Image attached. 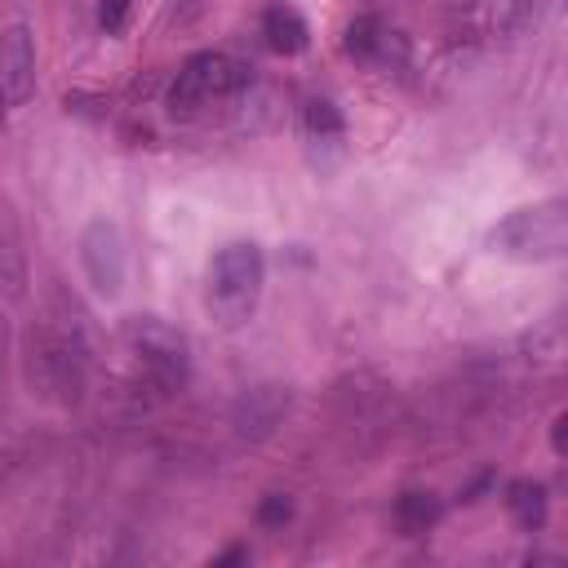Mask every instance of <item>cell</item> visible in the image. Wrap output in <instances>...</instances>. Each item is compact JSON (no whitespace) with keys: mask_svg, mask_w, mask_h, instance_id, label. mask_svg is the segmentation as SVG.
<instances>
[{"mask_svg":"<svg viewBox=\"0 0 568 568\" xmlns=\"http://www.w3.org/2000/svg\"><path fill=\"white\" fill-rule=\"evenodd\" d=\"M89 368H93V342H89V320L84 306L67 288H49L40 320L27 333V386L31 395L49 404H80L89 390Z\"/></svg>","mask_w":568,"mask_h":568,"instance_id":"obj_1","label":"cell"},{"mask_svg":"<svg viewBox=\"0 0 568 568\" xmlns=\"http://www.w3.org/2000/svg\"><path fill=\"white\" fill-rule=\"evenodd\" d=\"M266 284V257L253 240H231L217 248L213 266H209V315L222 328H240L248 324V315L257 311Z\"/></svg>","mask_w":568,"mask_h":568,"instance_id":"obj_2","label":"cell"},{"mask_svg":"<svg viewBox=\"0 0 568 568\" xmlns=\"http://www.w3.org/2000/svg\"><path fill=\"white\" fill-rule=\"evenodd\" d=\"M488 244L501 257H515V262H555V257H564V248H568V200L550 195V200H537L528 209H515L510 217H501L493 226Z\"/></svg>","mask_w":568,"mask_h":568,"instance_id":"obj_3","label":"cell"},{"mask_svg":"<svg viewBox=\"0 0 568 568\" xmlns=\"http://www.w3.org/2000/svg\"><path fill=\"white\" fill-rule=\"evenodd\" d=\"M120 337H124V351L133 355L138 373L155 390L169 395V390L186 386V377H191V346H186V337L173 324H164L160 315H133V320H124Z\"/></svg>","mask_w":568,"mask_h":568,"instance_id":"obj_4","label":"cell"},{"mask_svg":"<svg viewBox=\"0 0 568 568\" xmlns=\"http://www.w3.org/2000/svg\"><path fill=\"white\" fill-rule=\"evenodd\" d=\"M248 84H253V67L248 62H240L231 53H217V49H204V53L186 58L182 71L173 75L169 106L182 111V115H195L204 106H217V102L240 98Z\"/></svg>","mask_w":568,"mask_h":568,"instance_id":"obj_5","label":"cell"},{"mask_svg":"<svg viewBox=\"0 0 568 568\" xmlns=\"http://www.w3.org/2000/svg\"><path fill=\"white\" fill-rule=\"evenodd\" d=\"M80 266L98 297H120L124 275H129V253H124V235L115 222L93 217L80 231Z\"/></svg>","mask_w":568,"mask_h":568,"instance_id":"obj_6","label":"cell"},{"mask_svg":"<svg viewBox=\"0 0 568 568\" xmlns=\"http://www.w3.org/2000/svg\"><path fill=\"white\" fill-rule=\"evenodd\" d=\"M36 89V40L31 27L13 22L0 31V93L9 106H22Z\"/></svg>","mask_w":568,"mask_h":568,"instance_id":"obj_7","label":"cell"},{"mask_svg":"<svg viewBox=\"0 0 568 568\" xmlns=\"http://www.w3.org/2000/svg\"><path fill=\"white\" fill-rule=\"evenodd\" d=\"M288 413V386H275V382H262V386H248L235 408H231V426L240 439H266Z\"/></svg>","mask_w":568,"mask_h":568,"instance_id":"obj_8","label":"cell"},{"mask_svg":"<svg viewBox=\"0 0 568 568\" xmlns=\"http://www.w3.org/2000/svg\"><path fill=\"white\" fill-rule=\"evenodd\" d=\"M31 284V266H27V240H22V222L13 200L0 191V297L22 302Z\"/></svg>","mask_w":568,"mask_h":568,"instance_id":"obj_9","label":"cell"},{"mask_svg":"<svg viewBox=\"0 0 568 568\" xmlns=\"http://www.w3.org/2000/svg\"><path fill=\"white\" fill-rule=\"evenodd\" d=\"M346 53H355V58H364V62H390V53L404 58V40H399V31H390L382 18L364 13V18H355V22L346 27Z\"/></svg>","mask_w":568,"mask_h":568,"instance_id":"obj_10","label":"cell"},{"mask_svg":"<svg viewBox=\"0 0 568 568\" xmlns=\"http://www.w3.org/2000/svg\"><path fill=\"white\" fill-rule=\"evenodd\" d=\"M262 40L275 53H302L306 49V18L293 4L275 0V4L262 9Z\"/></svg>","mask_w":568,"mask_h":568,"instance_id":"obj_11","label":"cell"},{"mask_svg":"<svg viewBox=\"0 0 568 568\" xmlns=\"http://www.w3.org/2000/svg\"><path fill=\"white\" fill-rule=\"evenodd\" d=\"M506 506H510L515 524H519V528H528V532L546 524V488H541V484H532V479H519V484H510V497H506Z\"/></svg>","mask_w":568,"mask_h":568,"instance_id":"obj_12","label":"cell"},{"mask_svg":"<svg viewBox=\"0 0 568 568\" xmlns=\"http://www.w3.org/2000/svg\"><path fill=\"white\" fill-rule=\"evenodd\" d=\"M395 515H399V524H404L408 532H422L426 524L439 519V497H435V493H404L399 506H395Z\"/></svg>","mask_w":568,"mask_h":568,"instance_id":"obj_13","label":"cell"},{"mask_svg":"<svg viewBox=\"0 0 568 568\" xmlns=\"http://www.w3.org/2000/svg\"><path fill=\"white\" fill-rule=\"evenodd\" d=\"M306 129L315 138H337L342 133V115L333 102H306Z\"/></svg>","mask_w":568,"mask_h":568,"instance_id":"obj_14","label":"cell"},{"mask_svg":"<svg viewBox=\"0 0 568 568\" xmlns=\"http://www.w3.org/2000/svg\"><path fill=\"white\" fill-rule=\"evenodd\" d=\"M288 515H293V501H288L284 493H271V497H262V506H257V524H266V528L284 524Z\"/></svg>","mask_w":568,"mask_h":568,"instance_id":"obj_15","label":"cell"},{"mask_svg":"<svg viewBox=\"0 0 568 568\" xmlns=\"http://www.w3.org/2000/svg\"><path fill=\"white\" fill-rule=\"evenodd\" d=\"M124 18H129V0H102V4H98V22H102L106 36L124 31Z\"/></svg>","mask_w":568,"mask_h":568,"instance_id":"obj_16","label":"cell"},{"mask_svg":"<svg viewBox=\"0 0 568 568\" xmlns=\"http://www.w3.org/2000/svg\"><path fill=\"white\" fill-rule=\"evenodd\" d=\"M564 426H568V413H559V417H555V426H550V444H555V453H559V457L568 453V439H564Z\"/></svg>","mask_w":568,"mask_h":568,"instance_id":"obj_17","label":"cell"},{"mask_svg":"<svg viewBox=\"0 0 568 568\" xmlns=\"http://www.w3.org/2000/svg\"><path fill=\"white\" fill-rule=\"evenodd\" d=\"M4 355H9V315L0 306V364H4Z\"/></svg>","mask_w":568,"mask_h":568,"instance_id":"obj_18","label":"cell"},{"mask_svg":"<svg viewBox=\"0 0 568 568\" xmlns=\"http://www.w3.org/2000/svg\"><path fill=\"white\" fill-rule=\"evenodd\" d=\"M4 115H9V102H4V93H0V129H4Z\"/></svg>","mask_w":568,"mask_h":568,"instance_id":"obj_19","label":"cell"}]
</instances>
